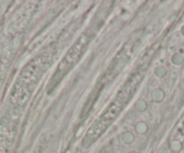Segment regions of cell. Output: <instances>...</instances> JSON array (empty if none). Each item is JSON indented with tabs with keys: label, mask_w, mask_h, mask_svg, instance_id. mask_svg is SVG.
Here are the masks:
<instances>
[{
	"label": "cell",
	"mask_w": 184,
	"mask_h": 153,
	"mask_svg": "<svg viewBox=\"0 0 184 153\" xmlns=\"http://www.w3.org/2000/svg\"><path fill=\"white\" fill-rule=\"evenodd\" d=\"M140 79H141V76L139 75H135L131 78V80L129 81V83H127L123 91L119 94V96H118L116 97V99L115 100V103L113 104L108 108V110L106 112V114L101 117V119H100V121L97 123V125H95L94 128L91 129L90 132L93 131V134L91 136L98 135L106 128V125L109 124L110 122L119 114L120 109H122L124 104H126V101L129 99L130 95H131L133 90L136 87V86L138 85Z\"/></svg>",
	"instance_id": "cell-1"
}]
</instances>
